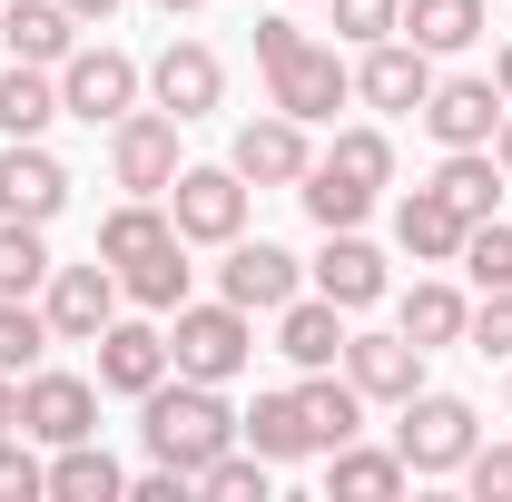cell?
Masks as SVG:
<instances>
[{
	"label": "cell",
	"mask_w": 512,
	"mask_h": 502,
	"mask_svg": "<svg viewBox=\"0 0 512 502\" xmlns=\"http://www.w3.org/2000/svg\"><path fill=\"white\" fill-rule=\"evenodd\" d=\"M256 69H266V109H286V119H335L345 99H355V69L335 60L325 40H306L286 10H266L256 20Z\"/></svg>",
	"instance_id": "cell-1"
},
{
	"label": "cell",
	"mask_w": 512,
	"mask_h": 502,
	"mask_svg": "<svg viewBox=\"0 0 512 502\" xmlns=\"http://www.w3.org/2000/svg\"><path fill=\"white\" fill-rule=\"evenodd\" d=\"M138 434L158 463H178V473H207L227 443H237V404H227V384H197V375H158L138 394Z\"/></svg>",
	"instance_id": "cell-2"
},
{
	"label": "cell",
	"mask_w": 512,
	"mask_h": 502,
	"mask_svg": "<svg viewBox=\"0 0 512 502\" xmlns=\"http://www.w3.org/2000/svg\"><path fill=\"white\" fill-rule=\"evenodd\" d=\"M247 355H256V325H247V306H178L168 315V365L178 375H197V384H237L247 375Z\"/></svg>",
	"instance_id": "cell-3"
},
{
	"label": "cell",
	"mask_w": 512,
	"mask_h": 502,
	"mask_svg": "<svg viewBox=\"0 0 512 502\" xmlns=\"http://www.w3.org/2000/svg\"><path fill=\"white\" fill-rule=\"evenodd\" d=\"M394 414H404V424H394L404 473H463V453L483 443V424H473V404H463V394H404Z\"/></svg>",
	"instance_id": "cell-4"
},
{
	"label": "cell",
	"mask_w": 512,
	"mask_h": 502,
	"mask_svg": "<svg viewBox=\"0 0 512 502\" xmlns=\"http://www.w3.org/2000/svg\"><path fill=\"white\" fill-rule=\"evenodd\" d=\"M168 227H178L188 247L247 237V178H237V168H178V178H168Z\"/></svg>",
	"instance_id": "cell-5"
},
{
	"label": "cell",
	"mask_w": 512,
	"mask_h": 502,
	"mask_svg": "<svg viewBox=\"0 0 512 502\" xmlns=\"http://www.w3.org/2000/svg\"><path fill=\"white\" fill-rule=\"evenodd\" d=\"M138 109V60L128 50H69L60 60V119H89V128H119Z\"/></svg>",
	"instance_id": "cell-6"
},
{
	"label": "cell",
	"mask_w": 512,
	"mask_h": 502,
	"mask_svg": "<svg viewBox=\"0 0 512 502\" xmlns=\"http://www.w3.org/2000/svg\"><path fill=\"white\" fill-rule=\"evenodd\" d=\"M20 434L30 443H79V434H99V384L89 375H60V365H30L20 375Z\"/></svg>",
	"instance_id": "cell-7"
},
{
	"label": "cell",
	"mask_w": 512,
	"mask_h": 502,
	"mask_svg": "<svg viewBox=\"0 0 512 502\" xmlns=\"http://www.w3.org/2000/svg\"><path fill=\"white\" fill-rule=\"evenodd\" d=\"M40 315H50L60 345H99V325L119 315V266H109V256H89V266H50Z\"/></svg>",
	"instance_id": "cell-8"
},
{
	"label": "cell",
	"mask_w": 512,
	"mask_h": 502,
	"mask_svg": "<svg viewBox=\"0 0 512 502\" xmlns=\"http://www.w3.org/2000/svg\"><path fill=\"white\" fill-rule=\"evenodd\" d=\"M109 178L128 197H168V178H178V119L168 109H128L109 128Z\"/></svg>",
	"instance_id": "cell-9"
},
{
	"label": "cell",
	"mask_w": 512,
	"mask_h": 502,
	"mask_svg": "<svg viewBox=\"0 0 512 502\" xmlns=\"http://www.w3.org/2000/svg\"><path fill=\"white\" fill-rule=\"evenodd\" d=\"M217 296L247 315H276L286 296H306V266L286 247H266V237H227V266H217Z\"/></svg>",
	"instance_id": "cell-10"
},
{
	"label": "cell",
	"mask_w": 512,
	"mask_h": 502,
	"mask_svg": "<svg viewBox=\"0 0 512 502\" xmlns=\"http://www.w3.org/2000/svg\"><path fill=\"white\" fill-rule=\"evenodd\" d=\"M355 99H365V109H394V119L424 109V99H434V50H414L404 30H394V40H365V60H355Z\"/></svg>",
	"instance_id": "cell-11"
},
{
	"label": "cell",
	"mask_w": 512,
	"mask_h": 502,
	"mask_svg": "<svg viewBox=\"0 0 512 502\" xmlns=\"http://www.w3.org/2000/svg\"><path fill=\"white\" fill-rule=\"evenodd\" d=\"M227 168L256 178V188H296L306 168H316V148H306V119H286V109H266V119L237 128V148H227Z\"/></svg>",
	"instance_id": "cell-12"
},
{
	"label": "cell",
	"mask_w": 512,
	"mask_h": 502,
	"mask_svg": "<svg viewBox=\"0 0 512 502\" xmlns=\"http://www.w3.org/2000/svg\"><path fill=\"white\" fill-rule=\"evenodd\" d=\"M148 99H158L178 128L207 119V109L227 99V69H217V50H207V40H168V50H158V69H148Z\"/></svg>",
	"instance_id": "cell-13"
},
{
	"label": "cell",
	"mask_w": 512,
	"mask_h": 502,
	"mask_svg": "<svg viewBox=\"0 0 512 502\" xmlns=\"http://www.w3.org/2000/svg\"><path fill=\"white\" fill-rule=\"evenodd\" d=\"M69 207V168L40 148V138H10L0 148V217H30V227H50Z\"/></svg>",
	"instance_id": "cell-14"
},
{
	"label": "cell",
	"mask_w": 512,
	"mask_h": 502,
	"mask_svg": "<svg viewBox=\"0 0 512 502\" xmlns=\"http://www.w3.org/2000/svg\"><path fill=\"white\" fill-rule=\"evenodd\" d=\"M345 375L365 404H404V394H424V345L394 325V335H345Z\"/></svg>",
	"instance_id": "cell-15"
},
{
	"label": "cell",
	"mask_w": 512,
	"mask_h": 502,
	"mask_svg": "<svg viewBox=\"0 0 512 502\" xmlns=\"http://www.w3.org/2000/svg\"><path fill=\"white\" fill-rule=\"evenodd\" d=\"M503 89H493V79H434V99H424V109H414V119L434 128V138H444V148H493V128H503Z\"/></svg>",
	"instance_id": "cell-16"
},
{
	"label": "cell",
	"mask_w": 512,
	"mask_h": 502,
	"mask_svg": "<svg viewBox=\"0 0 512 502\" xmlns=\"http://www.w3.org/2000/svg\"><path fill=\"white\" fill-rule=\"evenodd\" d=\"M0 50L30 69H60L79 50V20H69V0H0Z\"/></svg>",
	"instance_id": "cell-17"
},
{
	"label": "cell",
	"mask_w": 512,
	"mask_h": 502,
	"mask_svg": "<svg viewBox=\"0 0 512 502\" xmlns=\"http://www.w3.org/2000/svg\"><path fill=\"white\" fill-rule=\"evenodd\" d=\"M158 375H168V335L138 325V315H109V325H99V384H109V394H148Z\"/></svg>",
	"instance_id": "cell-18"
},
{
	"label": "cell",
	"mask_w": 512,
	"mask_h": 502,
	"mask_svg": "<svg viewBox=\"0 0 512 502\" xmlns=\"http://www.w3.org/2000/svg\"><path fill=\"white\" fill-rule=\"evenodd\" d=\"M296 414H306V443H316V453H335V443L365 434V394H355V375H335V365H306Z\"/></svg>",
	"instance_id": "cell-19"
},
{
	"label": "cell",
	"mask_w": 512,
	"mask_h": 502,
	"mask_svg": "<svg viewBox=\"0 0 512 502\" xmlns=\"http://www.w3.org/2000/svg\"><path fill=\"white\" fill-rule=\"evenodd\" d=\"M276 355L286 365H345V306L335 296H286L276 306Z\"/></svg>",
	"instance_id": "cell-20"
},
{
	"label": "cell",
	"mask_w": 512,
	"mask_h": 502,
	"mask_svg": "<svg viewBox=\"0 0 512 502\" xmlns=\"http://www.w3.org/2000/svg\"><path fill=\"white\" fill-rule=\"evenodd\" d=\"M316 296H335L345 315H365L384 296V256L355 237V227H325V256H316Z\"/></svg>",
	"instance_id": "cell-21"
},
{
	"label": "cell",
	"mask_w": 512,
	"mask_h": 502,
	"mask_svg": "<svg viewBox=\"0 0 512 502\" xmlns=\"http://www.w3.org/2000/svg\"><path fill=\"white\" fill-rule=\"evenodd\" d=\"M434 197H444L463 227H483V217H493V197H503V158H493V148H444Z\"/></svg>",
	"instance_id": "cell-22"
},
{
	"label": "cell",
	"mask_w": 512,
	"mask_h": 502,
	"mask_svg": "<svg viewBox=\"0 0 512 502\" xmlns=\"http://www.w3.org/2000/svg\"><path fill=\"white\" fill-rule=\"evenodd\" d=\"M394 247L424 256V266H453V256H463V217H453L434 188H414V197H394Z\"/></svg>",
	"instance_id": "cell-23"
},
{
	"label": "cell",
	"mask_w": 512,
	"mask_h": 502,
	"mask_svg": "<svg viewBox=\"0 0 512 502\" xmlns=\"http://www.w3.org/2000/svg\"><path fill=\"white\" fill-rule=\"evenodd\" d=\"M168 237H178V227H168V207H158V197H128V207H109V217H99V256H109L119 276H128V266H148Z\"/></svg>",
	"instance_id": "cell-24"
},
{
	"label": "cell",
	"mask_w": 512,
	"mask_h": 502,
	"mask_svg": "<svg viewBox=\"0 0 512 502\" xmlns=\"http://www.w3.org/2000/svg\"><path fill=\"white\" fill-rule=\"evenodd\" d=\"M483 20H493L483 0H404V20H394V30H404L414 50H434V60H444V50H473V40H483Z\"/></svg>",
	"instance_id": "cell-25"
},
{
	"label": "cell",
	"mask_w": 512,
	"mask_h": 502,
	"mask_svg": "<svg viewBox=\"0 0 512 502\" xmlns=\"http://www.w3.org/2000/svg\"><path fill=\"white\" fill-rule=\"evenodd\" d=\"M50 119H60V79L30 69V60H10L0 69V138H40Z\"/></svg>",
	"instance_id": "cell-26"
},
{
	"label": "cell",
	"mask_w": 512,
	"mask_h": 502,
	"mask_svg": "<svg viewBox=\"0 0 512 502\" xmlns=\"http://www.w3.org/2000/svg\"><path fill=\"white\" fill-rule=\"evenodd\" d=\"M325 483H335L345 502H394L404 483H414V473H404V453H365V443H335V453H325Z\"/></svg>",
	"instance_id": "cell-27"
},
{
	"label": "cell",
	"mask_w": 512,
	"mask_h": 502,
	"mask_svg": "<svg viewBox=\"0 0 512 502\" xmlns=\"http://www.w3.org/2000/svg\"><path fill=\"white\" fill-rule=\"evenodd\" d=\"M50 493H60V502H119L128 473L99 453V434H79V443H60V463H50Z\"/></svg>",
	"instance_id": "cell-28"
},
{
	"label": "cell",
	"mask_w": 512,
	"mask_h": 502,
	"mask_svg": "<svg viewBox=\"0 0 512 502\" xmlns=\"http://www.w3.org/2000/svg\"><path fill=\"white\" fill-rule=\"evenodd\" d=\"M237 443H256L266 463H296V453H316V443H306V414H296V394H256L247 414H237Z\"/></svg>",
	"instance_id": "cell-29"
},
{
	"label": "cell",
	"mask_w": 512,
	"mask_h": 502,
	"mask_svg": "<svg viewBox=\"0 0 512 502\" xmlns=\"http://www.w3.org/2000/svg\"><path fill=\"white\" fill-rule=\"evenodd\" d=\"M463 296H453L444 276H424V286H414V296H404V306H394V325H404V335H414V345H424V355H434V345H463Z\"/></svg>",
	"instance_id": "cell-30"
},
{
	"label": "cell",
	"mask_w": 512,
	"mask_h": 502,
	"mask_svg": "<svg viewBox=\"0 0 512 502\" xmlns=\"http://www.w3.org/2000/svg\"><path fill=\"white\" fill-rule=\"evenodd\" d=\"M119 296H128V306H148V315H178V306H188V237H168L148 266H128Z\"/></svg>",
	"instance_id": "cell-31"
},
{
	"label": "cell",
	"mask_w": 512,
	"mask_h": 502,
	"mask_svg": "<svg viewBox=\"0 0 512 502\" xmlns=\"http://www.w3.org/2000/svg\"><path fill=\"white\" fill-rule=\"evenodd\" d=\"M50 345H60V335H50V315L30 306V296H0V375H30Z\"/></svg>",
	"instance_id": "cell-32"
},
{
	"label": "cell",
	"mask_w": 512,
	"mask_h": 502,
	"mask_svg": "<svg viewBox=\"0 0 512 502\" xmlns=\"http://www.w3.org/2000/svg\"><path fill=\"white\" fill-rule=\"evenodd\" d=\"M296 197H306V217H316V227H365V207H375V188H355V178H335V168H306V178H296Z\"/></svg>",
	"instance_id": "cell-33"
},
{
	"label": "cell",
	"mask_w": 512,
	"mask_h": 502,
	"mask_svg": "<svg viewBox=\"0 0 512 502\" xmlns=\"http://www.w3.org/2000/svg\"><path fill=\"white\" fill-rule=\"evenodd\" d=\"M325 168H335V178H355V188H394V138H384V128H335Z\"/></svg>",
	"instance_id": "cell-34"
},
{
	"label": "cell",
	"mask_w": 512,
	"mask_h": 502,
	"mask_svg": "<svg viewBox=\"0 0 512 502\" xmlns=\"http://www.w3.org/2000/svg\"><path fill=\"white\" fill-rule=\"evenodd\" d=\"M30 286H50V247L30 217H0V296H30Z\"/></svg>",
	"instance_id": "cell-35"
},
{
	"label": "cell",
	"mask_w": 512,
	"mask_h": 502,
	"mask_svg": "<svg viewBox=\"0 0 512 502\" xmlns=\"http://www.w3.org/2000/svg\"><path fill=\"white\" fill-rule=\"evenodd\" d=\"M266 473H276V463H266V453H237V443H227V453H217V463H207V473H197V493H217V502H266Z\"/></svg>",
	"instance_id": "cell-36"
},
{
	"label": "cell",
	"mask_w": 512,
	"mask_h": 502,
	"mask_svg": "<svg viewBox=\"0 0 512 502\" xmlns=\"http://www.w3.org/2000/svg\"><path fill=\"white\" fill-rule=\"evenodd\" d=\"M473 286H512V227L503 217H483V227H463V256H453Z\"/></svg>",
	"instance_id": "cell-37"
},
{
	"label": "cell",
	"mask_w": 512,
	"mask_h": 502,
	"mask_svg": "<svg viewBox=\"0 0 512 502\" xmlns=\"http://www.w3.org/2000/svg\"><path fill=\"white\" fill-rule=\"evenodd\" d=\"M40 493H50V463L20 443V424H10V434H0V502H40Z\"/></svg>",
	"instance_id": "cell-38"
},
{
	"label": "cell",
	"mask_w": 512,
	"mask_h": 502,
	"mask_svg": "<svg viewBox=\"0 0 512 502\" xmlns=\"http://www.w3.org/2000/svg\"><path fill=\"white\" fill-rule=\"evenodd\" d=\"M463 345H483V355L512 365V286H483V306L463 315Z\"/></svg>",
	"instance_id": "cell-39"
},
{
	"label": "cell",
	"mask_w": 512,
	"mask_h": 502,
	"mask_svg": "<svg viewBox=\"0 0 512 502\" xmlns=\"http://www.w3.org/2000/svg\"><path fill=\"white\" fill-rule=\"evenodd\" d=\"M394 20H404V0H335V40H394Z\"/></svg>",
	"instance_id": "cell-40"
},
{
	"label": "cell",
	"mask_w": 512,
	"mask_h": 502,
	"mask_svg": "<svg viewBox=\"0 0 512 502\" xmlns=\"http://www.w3.org/2000/svg\"><path fill=\"white\" fill-rule=\"evenodd\" d=\"M463 483H473V502H512V443H473Z\"/></svg>",
	"instance_id": "cell-41"
},
{
	"label": "cell",
	"mask_w": 512,
	"mask_h": 502,
	"mask_svg": "<svg viewBox=\"0 0 512 502\" xmlns=\"http://www.w3.org/2000/svg\"><path fill=\"white\" fill-rule=\"evenodd\" d=\"M128 493H138V502H188V493H197V473H178V463H148Z\"/></svg>",
	"instance_id": "cell-42"
},
{
	"label": "cell",
	"mask_w": 512,
	"mask_h": 502,
	"mask_svg": "<svg viewBox=\"0 0 512 502\" xmlns=\"http://www.w3.org/2000/svg\"><path fill=\"white\" fill-rule=\"evenodd\" d=\"M10 424H20V384L0 375V434H10Z\"/></svg>",
	"instance_id": "cell-43"
},
{
	"label": "cell",
	"mask_w": 512,
	"mask_h": 502,
	"mask_svg": "<svg viewBox=\"0 0 512 502\" xmlns=\"http://www.w3.org/2000/svg\"><path fill=\"white\" fill-rule=\"evenodd\" d=\"M493 158H503V178H512V109H503V128H493Z\"/></svg>",
	"instance_id": "cell-44"
},
{
	"label": "cell",
	"mask_w": 512,
	"mask_h": 502,
	"mask_svg": "<svg viewBox=\"0 0 512 502\" xmlns=\"http://www.w3.org/2000/svg\"><path fill=\"white\" fill-rule=\"evenodd\" d=\"M109 10H119V0H69V20H109Z\"/></svg>",
	"instance_id": "cell-45"
},
{
	"label": "cell",
	"mask_w": 512,
	"mask_h": 502,
	"mask_svg": "<svg viewBox=\"0 0 512 502\" xmlns=\"http://www.w3.org/2000/svg\"><path fill=\"white\" fill-rule=\"evenodd\" d=\"M493 89H503V99H512V40H503V60H493Z\"/></svg>",
	"instance_id": "cell-46"
},
{
	"label": "cell",
	"mask_w": 512,
	"mask_h": 502,
	"mask_svg": "<svg viewBox=\"0 0 512 502\" xmlns=\"http://www.w3.org/2000/svg\"><path fill=\"white\" fill-rule=\"evenodd\" d=\"M158 10H207V0H158Z\"/></svg>",
	"instance_id": "cell-47"
}]
</instances>
